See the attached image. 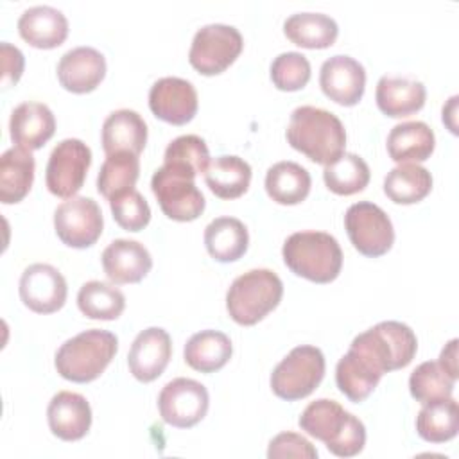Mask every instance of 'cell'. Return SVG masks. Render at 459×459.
I'll list each match as a JSON object with an SVG mask.
<instances>
[{
  "instance_id": "41",
  "label": "cell",
  "mask_w": 459,
  "mask_h": 459,
  "mask_svg": "<svg viewBox=\"0 0 459 459\" xmlns=\"http://www.w3.org/2000/svg\"><path fill=\"white\" fill-rule=\"evenodd\" d=\"M163 163H179L195 170V174H204L210 165V151L201 136L183 134L167 145Z\"/></svg>"
},
{
  "instance_id": "29",
  "label": "cell",
  "mask_w": 459,
  "mask_h": 459,
  "mask_svg": "<svg viewBox=\"0 0 459 459\" xmlns=\"http://www.w3.org/2000/svg\"><path fill=\"white\" fill-rule=\"evenodd\" d=\"M249 233L235 217H217L204 228V246L217 262H235L247 251Z\"/></svg>"
},
{
  "instance_id": "9",
  "label": "cell",
  "mask_w": 459,
  "mask_h": 459,
  "mask_svg": "<svg viewBox=\"0 0 459 459\" xmlns=\"http://www.w3.org/2000/svg\"><path fill=\"white\" fill-rule=\"evenodd\" d=\"M244 47L238 29L224 23L201 27L192 39L188 61L203 75L222 74L240 56Z\"/></svg>"
},
{
  "instance_id": "28",
  "label": "cell",
  "mask_w": 459,
  "mask_h": 459,
  "mask_svg": "<svg viewBox=\"0 0 459 459\" xmlns=\"http://www.w3.org/2000/svg\"><path fill=\"white\" fill-rule=\"evenodd\" d=\"M233 346L226 333L219 330H201L194 333L183 350L185 362L201 373L219 371L231 359Z\"/></svg>"
},
{
  "instance_id": "18",
  "label": "cell",
  "mask_w": 459,
  "mask_h": 459,
  "mask_svg": "<svg viewBox=\"0 0 459 459\" xmlns=\"http://www.w3.org/2000/svg\"><path fill=\"white\" fill-rule=\"evenodd\" d=\"M106 75V57L93 47H75L57 63L59 84L72 93L93 91Z\"/></svg>"
},
{
  "instance_id": "20",
  "label": "cell",
  "mask_w": 459,
  "mask_h": 459,
  "mask_svg": "<svg viewBox=\"0 0 459 459\" xmlns=\"http://www.w3.org/2000/svg\"><path fill=\"white\" fill-rule=\"evenodd\" d=\"M102 269L108 280L115 285L138 283L152 267V258L147 247L136 240L117 238L102 251Z\"/></svg>"
},
{
  "instance_id": "3",
  "label": "cell",
  "mask_w": 459,
  "mask_h": 459,
  "mask_svg": "<svg viewBox=\"0 0 459 459\" xmlns=\"http://www.w3.org/2000/svg\"><path fill=\"white\" fill-rule=\"evenodd\" d=\"M118 350V339L108 330L91 328L65 341L56 351L54 366L70 382L86 384L99 378Z\"/></svg>"
},
{
  "instance_id": "37",
  "label": "cell",
  "mask_w": 459,
  "mask_h": 459,
  "mask_svg": "<svg viewBox=\"0 0 459 459\" xmlns=\"http://www.w3.org/2000/svg\"><path fill=\"white\" fill-rule=\"evenodd\" d=\"M140 176V160L133 152H115L106 156L99 176L97 190L108 201L126 190L134 188Z\"/></svg>"
},
{
  "instance_id": "4",
  "label": "cell",
  "mask_w": 459,
  "mask_h": 459,
  "mask_svg": "<svg viewBox=\"0 0 459 459\" xmlns=\"http://www.w3.org/2000/svg\"><path fill=\"white\" fill-rule=\"evenodd\" d=\"M285 265L314 283L333 281L342 267V251L335 237L325 231H296L281 247Z\"/></svg>"
},
{
  "instance_id": "2",
  "label": "cell",
  "mask_w": 459,
  "mask_h": 459,
  "mask_svg": "<svg viewBox=\"0 0 459 459\" xmlns=\"http://www.w3.org/2000/svg\"><path fill=\"white\" fill-rule=\"evenodd\" d=\"M298 423L301 430L323 441L337 457H353L360 454L366 445L364 423L351 412L344 411L335 400L319 398L310 402L301 412Z\"/></svg>"
},
{
  "instance_id": "26",
  "label": "cell",
  "mask_w": 459,
  "mask_h": 459,
  "mask_svg": "<svg viewBox=\"0 0 459 459\" xmlns=\"http://www.w3.org/2000/svg\"><path fill=\"white\" fill-rule=\"evenodd\" d=\"M434 145V131L421 120L396 124L387 134V152L396 163L425 161L430 158Z\"/></svg>"
},
{
  "instance_id": "24",
  "label": "cell",
  "mask_w": 459,
  "mask_h": 459,
  "mask_svg": "<svg viewBox=\"0 0 459 459\" xmlns=\"http://www.w3.org/2000/svg\"><path fill=\"white\" fill-rule=\"evenodd\" d=\"M378 109L391 118H403L425 106L427 90L421 81L382 75L375 91Z\"/></svg>"
},
{
  "instance_id": "34",
  "label": "cell",
  "mask_w": 459,
  "mask_h": 459,
  "mask_svg": "<svg viewBox=\"0 0 459 459\" xmlns=\"http://www.w3.org/2000/svg\"><path fill=\"white\" fill-rule=\"evenodd\" d=\"M459 405L450 396L445 400L427 402L416 416V432L429 443H445L457 436Z\"/></svg>"
},
{
  "instance_id": "25",
  "label": "cell",
  "mask_w": 459,
  "mask_h": 459,
  "mask_svg": "<svg viewBox=\"0 0 459 459\" xmlns=\"http://www.w3.org/2000/svg\"><path fill=\"white\" fill-rule=\"evenodd\" d=\"M147 143V124L133 109H117L102 124V149L106 156L115 152L140 154Z\"/></svg>"
},
{
  "instance_id": "30",
  "label": "cell",
  "mask_w": 459,
  "mask_h": 459,
  "mask_svg": "<svg viewBox=\"0 0 459 459\" xmlns=\"http://www.w3.org/2000/svg\"><path fill=\"white\" fill-rule=\"evenodd\" d=\"M285 36L303 48H328L335 43L337 22L323 13H296L283 23Z\"/></svg>"
},
{
  "instance_id": "36",
  "label": "cell",
  "mask_w": 459,
  "mask_h": 459,
  "mask_svg": "<svg viewBox=\"0 0 459 459\" xmlns=\"http://www.w3.org/2000/svg\"><path fill=\"white\" fill-rule=\"evenodd\" d=\"M371 172L368 163L353 152H342L335 161L325 165L323 179L330 192L337 195H353L362 192L369 183Z\"/></svg>"
},
{
  "instance_id": "8",
  "label": "cell",
  "mask_w": 459,
  "mask_h": 459,
  "mask_svg": "<svg viewBox=\"0 0 459 459\" xmlns=\"http://www.w3.org/2000/svg\"><path fill=\"white\" fill-rule=\"evenodd\" d=\"M351 344L364 350L384 373L409 366L418 350L414 332L400 321H382L359 333Z\"/></svg>"
},
{
  "instance_id": "5",
  "label": "cell",
  "mask_w": 459,
  "mask_h": 459,
  "mask_svg": "<svg viewBox=\"0 0 459 459\" xmlns=\"http://www.w3.org/2000/svg\"><path fill=\"white\" fill-rule=\"evenodd\" d=\"M283 296V283L271 269H251L233 280L226 292V308L230 317L253 326L278 307Z\"/></svg>"
},
{
  "instance_id": "43",
  "label": "cell",
  "mask_w": 459,
  "mask_h": 459,
  "mask_svg": "<svg viewBox=\"0 0 459 459\" xmlns=\"http://www.w3.org/2000/svg\"><path fill=\"white\" fill-rule=\"evenodd\" d=\"M0 50H2V86L9 88L20 81L23 74L25 59L22 50L7 41L0 45Z\"/></svg>"
},
{
  "instance_id": "44",
  "label": "cell",
  "mask_w": 459,
  "mask_h": 459,
  "mask_svg": "<svg viewBox=\"0 0 459 459\" xmlns=\"http://www.w3.org/2000/svg\"><path fill=\"white\" fill-rule=\"evenodd\" d=\"M445 371L454 378L457 380V339H452L443 350H441V355H439V360H437Z\"/></svg>"
},
{
  "instance_id": "17",
  "label": "cell",
  "mask_w": 459,
  "mask_h": 459,
  "mask_svg": "<svg viewBox=\"0 0 459 459\" xmlns=\"http://www.w3.org/2000/svg\"><path fill=\"white\" fill-rule=\"evenodd\" d=\"M172 357V341L167 330L149 326L142 330L127 353V366L133 377L143 384L156 380Z\"/></svg>"
},
{
  "instance_id": "6",
  "label": "cell",
  "mask_w": 459,
  "mask_h": 459,
  "mask_svg": "<svg viewBox=\"0 0 459 459\" xmlns=\"http://www.w3.org/2000/svg\"><path fill=\"white\" fill-rule=\"evenodd\" d=\"M195 170L179 163H163L151 178V190L161 212L178 222L195 221L204 210V195L195 186Z\"/></svg>"
},
{
  "instance_id": "11",
  "label": "cell",
  "mask_w": 459,
  "mask_h": 459,
  "mask_svg": "<svg viewBox=\"0 0 459 459\" xmlns=\"http://www.w3.org/2000/svg\"><path fill=\"white\" fill-rule=\"evenodd\" d=\"M91 165V151L79 138L61 140L50 152L45 181L50 194L70 199L84 185L88 169Z\"/></svg>"
},
{
  "instance_id": "39",
  "label": "cell",
  "mask_w": 459,
  "mask_h": 459,
  "mask_svg": "<svg viewBox=\"0 0 459 459\" xmlns=\"http://www.w3.org/2000/svg\"><path fill=\"white\" fill-rule=\"evenodd\" d=\"M271 81L281 91H298L310 81V63L299 52H281L271 63Z\"/></svg>"
},
{
  "instance_id": "42",
  "label": "cell",
  "mask_w": 459,
  "mask_h": 459,
  "mask_svg": "<svg viewBox=\"0 0 459 459\" xmlns=\"http://www.w3.org/2000/svg\"><path fill=\"white\" fill-rule=\"evenodd\" d=\"M267 457L269 459H278V457L316 459L317 457V450L301 434L281 432V434H278V436H274L271 439L269 448H267Z\"/></svg>"
},
{
  "instance_id": "32",
  "label": "cell",
  "mask_w": 459,
  "mask_h": 459,
  "mask_svg": "<svg viewBox=\"0 0 459 459\" xmlns=\"http://www.w3.org/2000/svg\"><path fill=\"white\" fill-rule=\"evenodd\" d=\"M204 181L221 199H237L247 192L251 183V167L238 156H219L210 161Z\"/></svg>"
},
{
  "instance_id": "23",
  "label": "cell",
  "mask_w": 459,
  "mask_h": 459,
  "mask_svg": "<svg viewBox=\"0 0 459 459\" xmlns=\"http://www.w3.org/2000/svg\"><path fill=\"white\" fill-rule=\"evenodd\" d=\"M18 32L36 48H56L68 36V20L52 5H34L18 18Z\"/></svg>"
},
{
  "instance_id": "27",
  "label": "cell",
  "mask_w": 459,
  "mask_h": 459,
  "mask_svg": "<svg viewBox=\"0 0 459 459\" xmlns=\"http://www.w3.org/2000/svg\"><path fill=\"white\" fill-rule=\"evenodd\" d=\"M34 156L22 147H11L0 156V201L4 204L20 203L32 188Z\"/></svg>"
},
{
  "instance_id": "16",
  "label": "cell",
  "mask_w": 459,
  "mask_h": 459,
  "mask_svg": "<svg viewBox=\"0 0 459 459\" xmlns=\"http://www.w3.org/2000/svg\"><path fill=\"white\" fill-rule=\"evenodd\" d=\"M319 86L330 100L341 106H355L364 95L366 70L350 56H332L321 65Z\"/></svg>"
},
{
  "instance_id": "12",
  "label": "cell",
  "mask_w": 459,
  "mask_h": 459,
  "mask_svg": "<svg viewBox=\"0 0 459 459\" xmlns=\"http://www.w3.org/2000/svg\"><path fill=\"white\" fill-rule=\"evenodd\" d=\"M102 212L97 201L75 195L63 201L54 212V228L59 240L70 247L84 249L102 235Z\"/></svg>"
},
{
  "instance_id": "35",
  "label": "cell",
  "mask_w": 459,
  "mask_h": 459,
  "mask_svg": "<svg viewBox=\"0 0 459 459\" xmlns=\"http://www.w3.org/2000/svg\"><path fill=\"white\" fill-rule=\"evenodd\" d=\"M77 307L90 319L113 321L122 316L126 308V296L111 283L91 280L79 289Z\"/></svg>"
},
{
  "instance_id": "14",
  "label": "cell",
  "mask_w": 459,
  "mask_h": 459,
  "mask_svg": "<svg viewBox=\"0 0 459 459\" xmlns=\"http://www.w3.org/2000/svg\"><path fill=\"white\" fill-rule=\"evenodd\" d=\"M20 299L36 314L57 312L68 294L65 276L50 264H32L20 276Z\"/></svg>"
},
{
  "instance_id": "40",
  "label": "cell",
  "mask_w": 459,
  "mask_h": 459,
  "mask_svg": "<svg viewBox=\"0 0 459 459\" xmlns=\"http://www.w3.org/2000/svg\"><path fill=\"white\" fill-rule=\"evenodd\" d=\"M115 222L126 231H140L151 221V208L145 197L136 190H126L109 199Z\"/></svg>"
},
{
  "instance_id": "21",
  "label": "cell",
  "mask_w": 459,
  "mask_h": 459,
  "mask_svg": "<svg viewBox=\"0 0 459 459\" xmlns=\"http://www.w3.org/2000/svg\"><path fill=\"white\" fill-rule=\"evenodd\" d=\"M47 421L59 439L79 441L91 427V407L82 394L59 391L47 407Z\"/></svg>"
},
{
  "instance_id": "1",
  "label": "cell",
  "mask_w": 459,
  "mask_h": 459,
  "mask_svg": "<svg viewBox=\"0 0 459 459\" xmlns=\"http://www.w3.org/2000/svg\"><path fill=\"white\" fill-rule=\"evenodd\" d=\"M287 142L310 161L328 165L335 161L346 147L342 122L323 108L299 106L290 113Z\"/></svg>"
},
{
  "instance_id": "7",
  "label": "cell",
  "mask_w": 459,
  "mask_h": 459,
  "mask_svg": "<svg viewBox=\"0 0 459 459\" xmlns=\"http://www.w3.org/2000/svg\"><path fill=\"white\" fill-rule=\"evenodd\" d=\"M325 377V355L319 348L303 344L278 362L271 373L273 393L287 402L307 398Z\"/></svg>"
},
{
  "instance_id": "33",
  "label": "cell",
  "mask_w": 459,
  "mask_h": 459,
  "mask_svg": "<svg viewBox=\"0 0 459 459\" xmlns=\"http://www.w3.org/2000/svg\"><path fill=\"white\" fill-rule=\"evenodd\" d=\"M432 190L430 172L418 163H400L384 179V194L396 204L423 201Z\"/></svg>"
},
{
  "instance_id": "19",
  "label": "cell",
  "mask_w": 459,
  "mask_h": 459,
  "mask_svg": "<svg viewBox=\"0 0 459 459\" xmlns=\"http://www.w3.org/2000/svg\"><path fill=\"white\" fill-rule=\"evenodd\" d=\"M384 371L360 348L350 344L335 366V384L350 402H364L378 385Z\"/></svg>"
},
{
  "instance_id": "31",
  "label": "cell",
  "mask_w": 459,
  "mask_h": 459,
  "mask_svg": "<svg viewBox=\"0 0 459 459\" xmlns=\"http://www.w3.org/2000/svg\"><path fill=\"white\" fill-rule=\"evenodd\" d=\"M310 174L296 161H278L265 174V192L278 204H298L310 192Z\"/></svg>"
},
{
  "instance_id": "13",
  "label": "cell",
  "mask_w": 459,
  "mask_h": 459,
  "mask_svg": "<svg viewBox=\"0 0 459 459\" xmlns=\"http://www.w3.org/2000/svg\"><path fill=\"white\" fill-rule=\"evenodd\" d=\"M210 396L206 387L194 378H174L163 385L158 394L160 416L167 425L190 429L208 412Z\"/></svg>"
},
{
  "instance_id": "38",
  "label": "cell",
  "mask_w": 459,
  "mask_h": 459,
  "mask_svg": "<svg viewBox=\"0 0 459 459\" xmlns=\"http://www.w3.org/2000/svg\"><path fill=\"white\" fill-rule=\"evenodd\" d=\"M454 385L455 380L436 360L421 362L409 377L411 396L420 403L450 398Z\"/></svg>"
},
{
  "instance_id": "22",
  "label": "cell",
  "mask_w": 459,
  "mask_h": 459,
  "mask_svg": "<svg viewBox=\"0 0 459 459\" xmlns=\"http://www.w3.org/2000/svg\"><path fill=\"white\" fill-rule=\"evenodd\" d=\"M56 133L52 109L43 102H22L11 113L9 134L16 147L41 149Z\"/></svg>"
},
{
  "instance_id": "15",
  "label": "cell",
  "mask_w": 459,
  "mask_h": 459,
  "mask_svg": "<svg viewBox=\"0 0 459 459\" xmlns=\"http://www.w3.org/2000/svg\"><path fill=\"white\" fill-rule=\"evenodd\" d=\"M197 106V91L186 79L161 77L149 90V108L152 115L167 124H188L195 117Z\"/></svg>"
},
{
  "instance_id": "10",
  "label": "cell",
  "mask_w": 459,
  "mask_h": 459,
  "mask_svg": "<svg viewBox=\"0 0 459 459\" xmlns=\"http://www.w3.org/2000/svg\"><path fill=\"white\" fill-rule=\"evenodd\" d=\"M344 228L353 247L369 258L385 255L394 242L389 215L375 203H353L344 213Z\"/></svg>"
}]
</instances>
